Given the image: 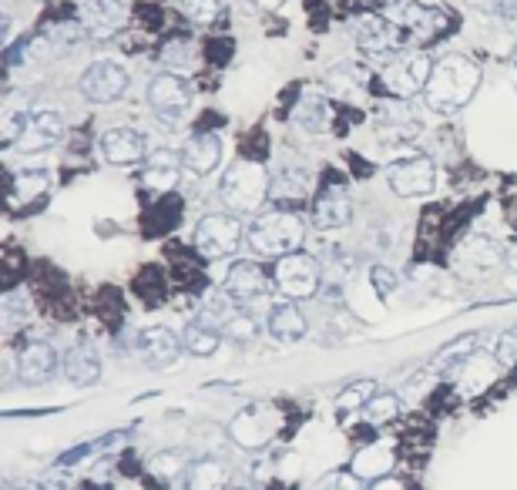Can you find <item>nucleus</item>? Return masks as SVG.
<instances>
[{
	"label": "nucleus",
	"mask_w": 517,
	"mask_h": 490,
	"mask_svg": "<svg viewBox=\"0 0 517 490\" xmlns=\"http://www.w3.org/2000/svg\"><path fill=\"white\" fill-rule=\"evenodd\" d=\"M481 88V67L467 54H447L433 61V74L427 81V108L437 114H453L467 108Z\"/></svg>",
	"instance_id": "nucleus-1"
},
{
	"label": "nucleus",
	"mask_w": 517,
	"mask_h": 490,
	"mask_svg": "<svg viewBox=\"0 0 517 490\" xmlns=\"http://www.w3.org/2000/svg\"><path fill=\"white\" fill-rule=\"evenodd\" d=\"M303 239H306V225L293 209H273V212L255 215L253 225L245 229L249 249L263 259H283L289 252H299Z\"/></svg>",
	"instance_id": "nucleus-2"
},
{
	"label": "nucleus",
	"mask_w": 517,
	"mask_h": 490,
	"mask_svg": "<svg viewBox=\"0 0 517 490\" xmlns=\"http://www.w3.org/2000/svg\"><path fill=\"white\" fill-rule=\"evenodd\" d=\"M269 185H273V179L259 162H235L222 175L219 199L232 215H253L263 209Z\"/></svg>",
	"instance_id": "nucleus-3"
},
{
	"label": "nucleus",
	"mask_w": 517,
	"mask_h": 490,
	"mask_svg": "<svg viewBox=\"0 0 517 490\" xmlns=\"http://www.w3.org/2000/svg\"><path fill=\"white\" fill-rule=\"evenodd\" d=\"M430 74H433V61H430L427 51H400L380 71V84H383V91L390 98L410 101L413 94L427 91Z\"/></svg>",
	"instance_id": "nucleus-4"
},
{
	"label": "nucleus",
	"mask_w": 517,
	"mask_h": 490,
	"mask_svg": "<svg viewBox=\"0 0 517 490\" xmlns=\"http://www.w3.org/2000/svg\"><path fill=\"white\" fill-rule=\"evenodd\" d=\"M148 104H152L158 124L178 128L192 108V84L178 71H158L148 84Z\"/></svg>",
	"instance_id": "nucleus-5"
},
{
	"label": "nucleus",
	"mask_w": 517,
	"mask_h": 490,
	"mask_svg": "<svg viewBox=\"0 0 517 490\" xmlns=\"http://www.w3.org/2000/svg\"><path fill=\"white\" fill-rule=\"evenodd\" d=\"M245 239V229H243V219L232 212H212L205 215L195 229V252L202 259H229Z\"/></svg>",
	"instance_id": "nucleus-6"
},
{
	"label": "nucleus",
	"mask_w": 517,
	"mask_h": 490,
	"mask_svg": "<svg viewBox=\"0 0 517 490\" xmlns=\"http://www.w3.org/2000/svg\"><path fill=\"white\" fill-rule=\"evenodd\" d=\"M273 282L286 299H293V302L313 299V296L320 292V282H323L320 262L313 256H306V252H289V256L275 259Z\"/></svg>",
	"instance_id": "nucleus-7"
},
{
	"label": "nucleus",
	"mask_w": 517,
	"mask_h": 490,
	"mask_svg": "<svg viewBox=\"0 0 517 490\" xmlns=\"http://www.w3.org/2000/svg\"><path fill=\"white\" fill-rule=\"evenodd\" d=\"M396 24L403 27L407 41L423 47V44L441 41L443 34L451 31V14L443 11V7L420 4V0H403V7L396 11Z\"/></svg>",
	"instance_id": "nucleus-8"
},
{
	"label": "nucleus",
	"mask_w": 517,
	"mask_h": 490,
	"mask_svg": "<svg viewBox=\"0 0 517 490\" xmlns=\"http://www.w3.org/2000/svg\"><path fill=\"white\" fill-rule=\"evenodd\" d=\"M77 91L91 104H114L128 91V71L118 61H94V64L85 67V74L77 81Z\"/></svg>",
	"instance_id": "nucleus-9"
},
{
	"label": "nucleus",
	"mask_w": 517,
	"mask_h": 490,
	"mask_svg": "<svg viewBox=\"0 0 517 490\" xmlns=\"http://www.w3.org/2000/svg\"><path fill=\"white\" fill-rule=\"evenodd\" d=\"M386 181L400 199H420V195H430L437 189V165L423 155H410L390 165Z\"/></svg>",
	"instance_id": "nucleus-10"
},
{
	"label": "nucleus",
	"mask_w": 517,
	"mask_h": 490,
	"mask_svg": "<svg viewBox=\"0 0 517 490\" xmlns=\"http://www.w3.org/2000/svg\"><path fill=\"white\" fill-rule=\"evenodd\" d=\"M229 436L235 440V446H243V450H263L269 446V440L275 436V416L269 407H245L232 416L229 424Z\"/></svg>",
	"instance_id": "nucleus-11"
},
{
	"label": "nucleus",
	"mask_w": 517,
	"mask_h": 490,
	"mask_svg": "<svg viewBox=\"0 0 517 490\" xmlns=\"http://www.w3.org/2000/svg\"><path fill=\"white\" fill-rule=\"evenodd\" d=\"M403 41H407L403 27L380 17V14H370V17H360V21H356V44H360V51H366V54L393 57L400 54Z\"/></svg>",
	"instance_id": "nucleus-12"
},
{
	"label": "nucleus",
	"mask_w": 517,
	"mask_h": 490,
	"mask_svg": "<svg viewBox=\"0 0 517 490\" xmlns=\"http://www.w3.org/2000/svg\"><path fill=\"white\" fill-rule=\"evenodd\" d=\"M14 369H17V379L24 387H41L61 369V357H57V349L51 343L34 339V343L21 346V353L14 359Z\"/></svg>",
	"instance_id": "nucleus-13"
},
{
	"label": "nucleus",
	"mask_w": 517,
	"mask_h": 490,
	"mask_svg": "<svg viewBox=\"0 0 517 490\" xmlns=\"http://www.w3.org/2000/svg\"><path fill=\"white\" fill-rule=\"evenodd\" d=\"M98 152L108 165H144L148 158V142H144L142 132L134 128H108V132L98 138Z\"/></svg>",
	"instance_id": "nucleus-14"
},
{
	"label": "nucleus",
	"mask_w": 517,
	"mask_h": 490,
	"mask_svg": "<svg viewBox=\"0 0 517 490\" xmlns=\"http://www.w3.org/2000/svg\"><path fill=\"white\" fill-rule=\"evenodd\" d=\"M275 282L269 279V272H265L259 262H253V259H239V262H232L229 276H225V292H229L235 302H255L263 299L265 292L273 289Z\"/></svg>",
	"instance_id": "nucleus-15"
},
{
	"label": "nucleus",
	"mask_w": 517,
	"mask_h": 490,
	"mask_svg": "<svg viewBox=\"0 0 517 490\" xmlns=\"http://www.w3.org/2000/svg\"><path fill=\"white\" fill-rule=\"evenodd\" d=\"M134 346H138V357H142L144 367L165 369L182 357L185 339H178L172 329H165V326H152V329H142V333H138Z\"/></svg>",
	"instance_id": "nucleus-16"
},
{
	"label": "nucleus",
	"mask_w": 517,
	"mask_h": 490,
	"mask_svg": "<svg viewBox=\"0 0 517 490\" xmlns=\"http://www.w3.org/2000/svg\"><path fill=\"white\" fill-rule=\"evenodd\" d=\"M353 219V195L346 185H326V189L313 199V225L320 232H333L350 225Z\"/></svg>",
	"instance_id": "nucleus-17"
},
{
	"label": "nucleus",
	"mask_w": 517,
	"mask_h": 490,
	"mask_svg": "<svg viewBox=\"0 0 517 490\" xmlns=\"http://www.w3.org/2000/svg\"><path fill=\"white\" fill-rule=\"evenodd\" d=\"M61 138H65V114L45 108V112L31 114L27 128H24L21 138H17V148H21L24 155H37V152L55 148Z\"/></svg>",
	"instance_id": "nucleus-18"
},
{
	"label": "nucleus",
	"mask_w": 517,
	"mask_h": 490,
	"mask_svg": "<svg viewBox=\"0 0 517 490\" xmlns=\"http://www.w3.org/2000/svg\"><path fill=\"white\" fill-rule=\"evenodd\" d=\"M182 155L172 152V148H158L152 155L144 158V172H142V181L148 189L154 191H172L182 179Z\"/></svg>",
	"instance_id": "nucleus-19"
},
{
	"label": "nucleus",
	"mask_w": 517,
	"mask_h": 490,
	"mask_svg": "<svg viewBox=\"0 0 517 490\" xmlns=\"http://www.w3.org/2000/svg\"><path fill=\"white\" fill-rule=\"evenodd\" d=\"M497 369H501L497 357H487V353H473V357L461 359V363L453 367V379H457L461 393L473 397V393L487 390V383H494Z\"/></svg>",
	"instance_id": "nucleus-20"
},
{
	"label": "nucleus",
	"mask_w": 517,
	"mask_h": 490,
	"mask_svg": "<svg viewBox=\"0 0 517 490\" xmlns=\"http://www.w3.org/2000/svg\"><path fill=\"white\" fill-rule=\"evenodd\" d=\"M61 373H65V379L67 383H75V387H91V383H98L101 379L98 349L88 346V343L67 349L65 359H61Z\"/></svg>",
	"instance_id": "nucleus-21"
},
{
	"label": "nucleus",
	"mask_w": 517,
	"mask_h": 490,
	"mask_svg": "<svg viewBox=\"0 0 517 490\" xmlns=\"http://www.w3.org/2000/svg\"><path fill=\"white\" fill-rule=\"evenodd\" d=\"M350 474L360 477L363 484H373V480L393 474V450L386 444H366L360 446L350 457Z\"/></svg>",
	"instance_id": "nucleus-22"
},
{
	"label": "nucleus",
	"mask_w": 517,
	"mask_h": 490,
	"mask_svg": "<svg viewBox=\"0 0 517 490\" xmlns=\"http://www.w3.org/2000/svg\"><path fill=\"white\" fill-rule=\"evenodd\" d=\"M182 162L198 179L212 175L222 165V138L219 134H195L185 145V152H182Z\"/></svg>",
	"instance_id": "nucleus-23"
},
{
	"label": "nucleus",
	"mask_w": 517,
	"mask_h": 490,
	"mask_svg": "<svg viewBox=\"0 0 517 490\" xmlns=\"http://www.w3.org/2000/svg\"><path fill=\"white\" fill-rule=\"evenodd\" d=\"M265 329H269V336L279 339V343H299V339H306L309 333L306 316H303V309H299L293 299L273 306L269 319H265Z\"/></svg>",
	"instance_id": "nucleus-24"
},
{
	"label": "nucleus",
	"mask_w": 517,
	"mask_h": 490,
	"mask_svg": "<svg viewBox=\"0 0 517 490\" xmlns=\"http://www.w3.org/2000/svg\"><path fill=\"white\" fill-rule=\"evenodd\" d=\"M376 124H380V134L383 138H413L417 134V122H413V114H410L407 101H386V104H380L376 108Z\"/></svg>",
	"instance_id": "nucleus-25"
},
{
	"label": "nucleus",
	"mask_w": 517,
	"mask_h": 490,
	"mask_svg": "<svg viewBox=\"0 0 517 490\" xmlns=\"http://www.w3.org/2000/svg\"><path fill=\"white\" fill-rule=\"evenodd\" d=\"M55 185V175L47 168H21L11 175V205H27L37 195H45Z\"/></svg>",
	"instance_id": "nucleus-26"
},
{
	"label": "nucleus",
	"mask_w": 517,
	"mask_h": 490,
	"mask_svg": "<svg viewBox=\"0 0 517 490\" xmlns=\"http://www.w3.org/2000/svg\"><path fill=\"white\" fill-rule=\"evenodd\" d=\"M309 195V181L303 172H293V168H283L273 175V185H269V199L279 205V209H289V205H299V201Z\"/></svg>",
	"instance_id": "nucleus-27"
},
{
	"label": "nucleus",
	"mask_w": 517,
	"mask_h": 490,
	"mask_svg": "<svg viewBox=\"0 0 517 490\" xmlns=\"http://www.w3.org/2000/svg\"><path fill=\"white\" fill-rule=\"evenodd\" d=\"M461 262L463 266L477 269V272H487V269H497L504 262V252H501V245H497L494 239H487V235H471V239L461 245Z\"/></svg>",
	"instance_id": "nucleus-28"
},
{
	"label": "nucleus",
	"mask_w": 517,
	"mask_h": 490,
	"mask_svg": "<svg viewBox=\"0 0 517 490\" xmlns=\"http://www.w3.org/2000/svg\"><path fill=\"white\" fill-rule=\"evenodd\" d=\"M296 124L303 128V132H309V134H320V132H326L330 128V118H333V112H330V101L323 98V94H316V91H309V94H303L299 98V104H296Z\"/></svg>",
	"instance_id": "nucleus-29"
},
{
	"label": "nucleus",
	"mask_w": 517,
	"mask_h": 490,
	"mask_svg": "<svg viewBox=\"0 0 517 490\" xmlns=\"http://www.w3.org/2000/svg\"><path fill=\"white\" fill-rule=\"evenodd\" d=\"M229 484V467L222 460H198L188 470V490H225Z\"/></svg>",
	"instance_id": "nucleus-30"
},
{
	"label": "nucleus",
	"mask_w": 517,
	"mask_h": 490,
	"mask_svg": "<svg viewBox=\"0 0 517 490\" xmlns=\"http://www.w3.org/2000/svg\"><path fill=\"white\" fill-rule=\"evenodd\" d=\"M27 316H31V292L24 286L4 292V299H0V323H4V329L7 333L17 329L21 323H27Z\"/></svg>",
	"instance_id": "nucleus-31"
},
{
	"label": "nucleus",
	"mask_w": 517,
	"mask_h": 490,
	"mask_svg": "<svg viewBox=\"0 0 517 490\" xmlns=\"http://www.w3.org/2000/svg\"><path fill=\"white\" fill-rule=\"evenodd\" d=\"M232 296L229 292H215L202 309H198V316H195V323L198 326H205V329H215V333H222L225 329V323H229L232 316H235V309H232Z\"/></svg>",
	"instance_id": "nucleus-32"
},
{
	"label": "nucleus",
	"mask_w": 517,
	"mask_h": 490,
	"mask_svg": "<svg viewBox=\"0 0 517 490\" xmlns=\"http://www.w3.org/2000/svg\"><path fill=\"white\" fill-rule=\"evenodd\" d=\"M481 349V336L477 333H467V336H461V339H453V343H447L437 353V359H433V367L437 369H447V367H457L461 359H467V357H473Z\"/></svg>",
	"instance_id": "nucleus-33"
},
{
	"label": "nucleus",
	"mask_w": 517,
	"mask_h": 490,
	"mask_svg": "<svg viewBox=\"0 0 517 490\" xmlns=\"http://www.w3.org/2000/svg\"><path fill=\"white\" fill-rule=\"evenodd\" d=\"M376 383L373 379H356V383H350L346 390H340V397H336V410H366V403L376 397Z\"/></svg>",
	"instance_id": "nucleus-34"
},
{
	"label": "nucleus",
	"mask_w": 517,
	"mask_h": 490,
	"mask_svg": "<svg viewBox=\"0 0 517 490\" xmlns=\"http://www.w3.org/2000/svg\"><path fill=\"white\" fill-rule=\"evenodd\" d=\"M396 413H400V397L396 393H376L373 400L366 403V420L376 426L396 420Z\"/></svg>",
	"instance_id": "nucleus-35"
},
{
	"label": "nucleus",
	"mask_w": 517,
	"mask_h": 490,
	"mask_svg": "<svg viewBox=\"0 0 517 490\" xmlns=\"http://www.w3.org/2000/svg\"><path fill=\"white\" fill-rule=\"evenodd\" d=\"M219 339L222 333H215V329H205V326H192L185 336V349L192 353V357H212L215 349H219Z\"/></svg>",
	"instance_id": "nucleus-36"
},
{
	"label": "nucleus",
	"mask_w": 517,
	"mask_h": 490,
	"mask_svg": "<svg viewBox=\"0 0 517 490\" xmlns=\"http://www.w3.org/2000/svg\"><path fill=\"white\" fill-rule=\"evenodd\" d=\"M94 14L104 24L98 34H114L124 24V17H128V4L124 0H94Z\"/></svg>",
	"instance_id": "nucleus-37"
},
{
	"label": "nucleus",
	"mask_w": 517,
	"mask_h": 490,
	"mask_svg": "<svg viewBox=\"0 0 517 490\" xmlns=\"http://www.w3.org/2000/svg\"><path fill=\"white\" fill-rule=\"evenodd\" d=\"M178 7L188 21L195 24H215L222 14V0H178Z\"/></svg>",
	"instance_id": "nucleus-38"
},
{
	"label": "nucleus",
	"mask_w": 517,
	"mask_h": 490,
	"mask_svg": "<svg viewBox=\"0 0 517 490\" xmlns=\"http://www.w3.org/2000/svg\"><path fill=\"white\" fill-rule=\"evenodd\" d=\"M182 467H185V460H182V454L178 450H165V454H158V457L148 460V470H152V477L158 480H175L178 474H182Z\"/></svg>",
	"instance_id": "nucleus-39"
},
{
	"label": "nucleus",
	"mask_w": 517,
	"mask_h": 490,
	"mask_svg": "<svg viewBox=\"0 0 517 490\" xmlns=\"http://www.w3.org/2000/svg\"><path fill=\"white\" fill-rule=\"evenodd\" d=\"M195 61V51H192V44H188L185 37H178V41H168L165 47H162V64L168 67H188Z\"/></svg>",
	"instance_id": "nucleus-40"
},
{
	"label": "nucleus",
	"mask_w": 517,
	"mask_h": 490,
	"mask_svg": "<svg viewBox=\"0 0 517 490\" xmlns=\"http://www.w3.org/2000/svg\"><path fill=\"white\" fill-rule=\"evenodd\" d=\"M45 37L55 47H71V44H77V41H85L88 31H85L81 24H55V27H47Z\"/></svg>",
	"instance_id": "nucleus-41"
},
{
	"label": "nucleus",
	"mask_w": 517,
	"mask_h": 490,
	"mask_svg": "<svg viewBox=\"0 0 517 490\" xmlns=\"http://www.w3.org/2000/svg\"><path fill=\"white\" fill-rule=\"evenodd\" d=\"M222 336H229V339H253V336H255L253 316H243V312H235L229 323H225Z\"/></svg>",
	"instance_id": "nucleus-42"
},
{
	"label": "nucleus",
	"mask_w": 517,
	"mask_h": 490,
	"mask_svg": "<svg viewBox=\"0 0 517 490\" xmlns=\"http://www.w3.org/2000/svg\"><path fill=\"white\" fill-rule=\"evenodd\" d=\"M494 357L501 367H517V329L514 333H504L494 343Z\"/></svg>",
	"instance_id": "nucleus-43"
},
{
	"label": "nucleus",
	"mask_w": 517,
	"mask_h": 490,
	"mask_svg": "<svg viewBox=\"0 0 517 490\" xmlns=\"http://www.w3.org/2000/svg\"><path fill=\"white\" fill-rule=\"evenodd\" d=\"M360 484H363V480L353 477L350 470H346V474H326V477L316 484V490H360Z\"/></svg>",
	"instance_id": "nucleus-44"
},
{
	"label": "nucleus",
	"mask_w": 517,
	"mask_h": 490,
	"mask_svg": "<svg viewBox=\"0 0 517 490\" xmlns=\"http://www.w3.org/2000/svg\"><path fill=\"white\" fill-rule=\"evenodd\" d=\"M370 282H373L376 292H383V296H390V292L400 286V279H396V272H390L386 266H373L370 269Z\"/></svg>",
	"instance_id": "nucleus-45"
},
{
	"label": "nucleus",
	"mask_w": 517,
	"mask_h": 490,
	"mask_svg": "<svg viewBox=\"0 0 517 490\" xmlns=\"http://www.w3.org/2000/svg\"><path fill=\"white\" fill-rule=\"evenodd\" d=\"M370 490H403V484H400L393 474H386V477L373 480V484H370Z\"/></svg>",
	"instance_id": "nucleus-46"
},
{
	"label": "nucleus",
	"mask_w": 517,
	"mask_h": 490,
	"mask_svg": "<svg viewBox=\"0 0 517 490\" xmlns=\"http://www.w3.org/2000/svg\"><path fill=\"white\" fill-rule=\"evenodd\" d=\"M255 7H265V11H273V7H279V4H283V0H253Z\"/></svg>",
	"instance_id": "nucleus-47"
},
{
	"label": "nucleus",
	"mask_w": 517,
	"mask_h": 490,
	"mask_svg": "<svg viewBox=\"0 0 517 490\" xmlns=\"http://www.w3.org/2000/svg\"><path fill=\"white\" fill-rule=\"evenodd\" d=\"M511 61H514V64H517V44H514V51H511Z\"/></svg>",
	"instance_id": "nucleus-48"
},
{
	"label": "nucleus",
	"mask_w": 517,
	"mask_h": 490,
	"mask_svg": "<svg viewBox=\"0 0 517 490\" xmlns=\"http://www.w3.org/2000/svg\"><path fill=\"white\" fill-rule=\"evenodd\" d=\"M373 4H396V0H373Z\"/></svg>",
	"instance_id": "nucleus-49"
},
{
	"label": "nucleus",
	"mask_w": 517,
	"mask_h": 490,
	"mask_svg": "<svg viewBox=\"0 0 517 490\" xmlns=\"http://www.w3.org/2000/svg\"><path fill=\"white\" fill-rule=\"evenodd\" d=\"M21 490H41V487H34V484H31V487H21Z\"/></svg>",
	"instance_id": "nucleus-50"
},
{
	"label": "nucleus",
	"mask_w": 517,
	"mask_h": 490,
	"mask_svg": "<svg viewBox=\"0 0 517 490\" xmlns=\"http://www.w3.org/2000/svg\"><path fill=\"white\" fill-rule=\"evenodd\" d=\"M245 490H255V487H245Z\"/></svg>",
	"instance_id": "nucleus-51"
}]
</instances>
